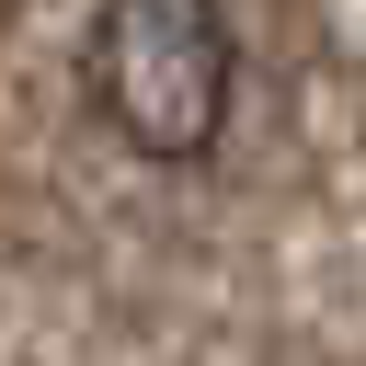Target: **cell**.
Here are the masks:
<instances>
[{"mask_svg":"<svg viewBox=\"0 0 366 366\" xmlns=\"http://www.w3.org/2000/svg\"><path fill=\"white\" fill-rule=\"evenodd\" d=\"M92 103L137 160H206L229 126V11L217 0H103L92 11Z\"/></svg>","mask_w":366,"mask_h":366,"instance_id":"obj_1","label":"cell"}]
</instances>
